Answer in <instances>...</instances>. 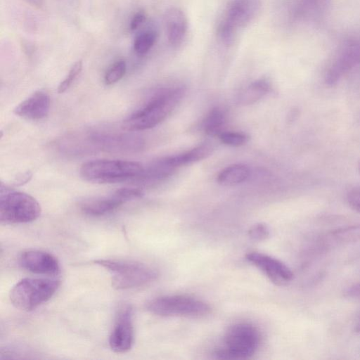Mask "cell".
<instances>
[{"instance_id":"6da1fadb","label":"cell","mask_w":360,"mask_h":360,"mask_svg":"<svg viewBox=\"0 0 360 360\" xmlns=\"http://www.w3.org/2000/svg\"><path fill=\"white\" fill-rule=\"evenodd\" d=\"M184 93L183 88L162 89L157 92L143 106L127 118L124 122V128L141 131L155 127L170 114Z\"/></svg>"},{"instance_id":"7a4b0ae2","label":"cell","mask_w":360,"mask_h":360,"mask_svg":"<svg viewBox=\"0 0 360 360\" xmlns=\"http://www.w3.org/2000/svg\"><path fill=\"white\" fill-rule=\"evenodd\" d=\"M94 264L106 269L111 277L112 286L126 290L148 285L155 281L158 271L152 266L140 262L121 259H98Z\"/></svg>"},{"instance_id":"3957f363","label":"cell","mask_w":360,"mask_h":360,"mask_svg":"<svg viewBox=\"0 0 360 360\" xmlns=\"http://www.w3.org/2000/svg\"><path fill=\"white\" fill-rule=\"evenodd\" d=\"M144 170L137 162L120 160H95L84 163L80 176L86 181L108 184L135 179Z\"/></svg>"},{"instance_id":"277c9868","label":"cell","mask_w":360,"mask_h":360,"mask_svg":"<svg viewBox=\"0 0 360 360\" xmlns=\"http://www.w3.org/2000/svg\"><path fill=\"white\" fill-rule=\"evenodd\" d=\"M259 330L249 323H238L226 331L223 344L215 350L216 358L245 359L256 352L260 344Z\"/></svg>"},{"instance_id":"5b68a950","label":"cell","mask_w":360,"mask_h":360,"mask_svg":"<svg viewBox=\"0 0 360 360\" xmlns=\"http://www.w3.org/2000/svg\"><path fill=\"white\" fill-rule=\"evenodd\" d=\"M0 220L4 224H24L36 220L41 209L30 195L16 191L1 184Z\"/></svg>"},{"instance_id":"8992f818","label":"cell","mask_w":360,"mask_h":360,"mask_svg":"<svg viewBox=\"0 0 360 360\" xmlns=\"http://www.w3.org/2000/svg\"><path fill=\"white\" fill-rule=\"evenodd\" d=\"M59 285L55 279L25 278L13 286L9 298L16 308L30 311L50 300Z\"/></svg>"},{"instance_id":"52a82bcc","label":"cell","mask_w":360,"mask_h":360,"mask_svg":"<svg viewBox=\"0 0 360 360\" xmlns=\"http://www.w3.org/2000/svg\"><path fill=\"white\" fill-rule=\"evenodd\" d=\"M150 313L160 316L199 318L208 315L210 307L204 301L185 295H171L155 297L146 304Z\"/></svg>"},{"instance_id":"ba28073f","label":"cell","mask_w":360,"mask_h":360,"mask_svg":"<svg viewBox=\"0 0 360 360\" xmlns=\"http://www.w3.org/2000/svg\"><path fill=\"white\" fill-rule=\"evenodd\" d=\"M260 6V0H232L218 25L217 34L221 41L231 43L237 32L255 18Z\"/></svg>"},{"instance_id":"9c48e42d","label":"cell","mask_w":360,"mask_h":360,"mask_svg":"<svg viewBox=\"0 0 360 360\" xmlns=\"http://www.w3.org/2000/svg\"><path fill=\"white\" fill-rule=\"evenodd\" d=\"M360 65V37L345 40L329 62L324 81L329 86L336 84L346 75Z\"/></svg>"},{"instance_id":"30bf717a","label":"cell","mask_w":360,"mask_h":360,"mask_svg":"<svg viewBox=\"0 0 360 360\" xmlns=\"http://www.w3.org/2000/svg\"><path fill=\"white\" fill-rule=\"evenodd\" d=\"M134 341L133 309L131 305L124 304L118 309L109 345L114 352L122 354L131 349Z\"/></svg>"},{"instance_id":"8fae6325","label":"cell","mask_w":360,"mask_h":360,"mask_svg":"<svg viewBox=\"0 0 360 360\" xmlns=\"http://www.w3.org/2000/svg\"><path fill=\"white\" fill-rule=\"evenodd\" d=\"M245 258L276 285H286L294 278L292 271L286 264L270 255L250 252L245 255Z\"/></svg>"},{"instance_id":"7c38bea8","label":"cell","mask_w":360,"mask_h":360,"mask_svg":"<svg viewBox=\"0 0 360 360\" xmlns=\"http://www.w3.org/2000/svg\"><path fill=\"white\" fill-rule=\"evenodd\" d=\"M328 4L329 0H288V18L293 23L316 22L324 17Z\"/></svg>"},{"instance_id":"4fadbf2b","label":"cell","mask_w":360,"mask_h":360,"mask_svg":"<svg viewBox=\"0 0 360 360\" xmlns=\"http://www.w3.org/2000/svg\"><path fill=\"white\" fill-rule=\"evenodd\" d=\"M19 263L23 269L37 274L56 275L60 271L59 262L54 255L39 250L23 252Z\"/></svg>"},{"instance_id":"5bb4252c","label":"cell","mask_w":360,"mask_h":360,"mask_svg":"<svg viewBox=\"0 0 360 360\" xmlns=\"http://www.w3.org/2000/svg\"><path fill=\"white\" fill-rule=\"evenodd\" d=\"M50 108V97L41 90L37 91L20 103L13 110L15 115L31 120L44 118Z\"/></svg>"},{"instance_id":"9a60e30c","label":"cell","mask_w":360,"mask_h":360,"mask_svg":"<svg viewBox=\"0 0 360 360\" xmlns=\"http://www.w3.org/2000/svg\"><path fill=\"white\" fill-rule=\"evenodd\" d=\"M92 144L108 150L131 151L141 148L143 142L139 137L132 135L93 134L89 138Z\"/></svg>"},{"instance_id":"2e32d148","label":"cell","mask_w":360,"mask_h":360,"mask_svg":"<svg viewBox=\"0 0 360 360\" xmlns=\"http://www.w3.org/2000/svg\"><path fill=\"white\" fill-rule=\"evenodd\" d=\"M166 33L172 46L180 45L186 37L188 21L185 13L179 8H171L165 15Z\"/></svg>"},{"instance_id":"e0dca14e","label":"cell","mask_w":360,"mask_h":360,"mask_svg":"<svg viewBox=\"0 0 360 360\" xmlns=\"http://www.w3.org/2000/svg\"><path fill=\"white\" fill-rule=\"evenodd\" d=\"M127 200L116 191L112 195L88 200L81 205L82 211L86 215L100 217L111 213Z\"/></svg>"},{"instance_id":"ac0fdd59","label":"cell","mask_w":360,"mask_h":360,"mask_svg":"<svg viewBox=\"0 0 360 360\" xmlns=\"http://www.w3.org/2000/svg\"><path fill=\"white\" fill-rule=\"evenodd\" d=\"M214 150L210 142H205L195 148L178 155L164 158L166 163L173 169L174 168L202 160L210 156Z\"/></svg>"},{"instance_id":"d6986e66","label":"cell","mask_w":360,"mask_h":360,"mask_svg":"<svg viewBox=\"0 0 360 360\" xmlns=\"http://www.w3.org/2000/svg\"><path fill=\"white\" fill-rule=\"evenodd\" d=\"M250 169L242 164L230 165L217 176V182L222 186H234L245 181L250 176Z\"/></svg>"},{"instance_id":"ffe728a7","label":"cell","mask_w":360,"mask_h":360,"mask_svg":"<svg viewBox=\"0 0 360 360\" xmlns=\"http://www.w3.org/2000/svg\"><path fill=\"white\" fill-rule=\"evenodd\" d=\"M270 85L265 79H258L248 86L239 95L242 105H251L261 99L269 90Z\"/></svg>"},{"instance_id":"44dd1931","label":"cell","mask_w":360,"mask_h":360,"mask_svg":"<svg viewBox=\"0 0 360 360\" xmlns=\"http://www.w3.org/2000/svg\"><path fill=\"white\" fill-rule=\"evenodd\" d=\"M158 32L153 28H148L139 33L134 41V50L139 56L148 53L155 45Z\"/></svg>"},{"instance_id":"7402d4cb","label":"cell","mask_w":360,"mask_h":360,"mask_svg":"<svg viewBox=\"0 0 360 360\" xmlns=\"http://www.w3.org/2000/svg\"><path fill=\"white\" fill-rule=\"evenodd\" d=\"M226 120L224 111L219 108H213L205 117L203 122L205 132L210 136H218Z\"/></svg>"},{"instance_id":"603a6c76","label":"cell","mask_w":360,"mask_h":360,"mask_svg":"<svg viewBox=\"0 0 360 360\" xmlns=\"http://www.w3.org/2000/svg\"><path fill=\"white\" fill-rule=\"evenodd\" d=\"M330 237L338 243H349L360 238V225L352 226L333 231Z\"/></svg>"},{"instance_id":"cb8c5ba5","label":"cell","mask_w":360,"mask_h":360,"mask_svg":"<svg viewBox=\"0 0 360 360\" xmlns=\"http://www.w3.org/2000/svg\"><path fill=\"white\" fill-rule=\"evenodd\" d=\"M127 65L124 60H118L112 64L106 71L104 80L108 85L113 84L120 80L124 75Z\"/></svg>"},{"instance_id":"d4e9b609","label":"cell","mask_w":360,"mask_h":360,"mask_svg":"<svg viewBox=\"0 0 360 360\" xmlns=\"http://www.w3.org/2000/svg\"><path fill=\"white\" fill-rule=\"evenodd\" d=\"M218 137L221 143L235 147L244 145L249 139L245 134L233 131L221 132Z\"/></svg>"},{"instance_id":"484cf974","label":"cell","mask_w":360,"mask_h":360,"mask_svg":"<svg viewBox=\"0 0 360 360\" xmlns=\"http://www.w3.org/2000/svg\"><path fill=\"white\" fill-rule=\"evenodd\" d=\"M82 70V62L79 60L72 65L66 77L60 83L58 86V92L59 94L65 92L79 75Z\"/></svg>"},{"instance_id":"4316f807","label":"cell","mask_w":360,"mask_h":360,"mask_svg":"<svg viewBox=\"0 0 360 360\" xmlns=\"http://www.w3.org/2000/svg\"><path fill=\"white\" fill-rule=\"evenodd\" d=\"M248 235L253 240L262 241L269 236V229L266 224H256L250 229Z\"/></svg>"},{"instance_id":"83f0119b","label":"cell","mask_w":360,"mask_h":360,"mask_svg":"<svg viewBox=\"0 0 360 360\" xmlns=\"http://www.w3.org/2000/svg\"><path fill=\"white\" fill-rule=\"evenodd\" d=\"M346 200L349 207L360 213V186L349 190L346 195Z\"/></svg>"},{"instance_id":"f1b7e54d","label":"cell","mask_w":360,"mask_h":360,"mask_svg":"<svg viewBox=\"0 0 360 360\" xmlns=\"http://www.w3.org/2000/svg\"><path fill=\"white\" fill-rule=\"evenodd\" d=\"M146 18V13L143 11L136 12L130 21L129 29L131 31L137 30L145 22Z\"/></svg>"},{"instance_id":"f546056e","label":"cell","mask_w":360,"mask_h":360,"mask_svg":"<svg viewBox=\"0 0 360 360\" xmlns=\"http://www.w3.org/2000/svg\"><path fill=\"white\" fill-rule=\"evenodd\" d=\"M345 296L349 299L360 301V283L348 288L345 292Z\"/></svg>"},{"instance_id":"4dcf8cb0","label":"cell","mask_w":360,"mask_h":360,"mask_svg":"<svg viewBox=\"0 0 360 360\" xmlns=\"http://www.w3.org/2000/svg\"><path fill=\"white\" fill-rule=\"evenodd\" d=\"M30 5L35 7H41L43 4V0H25Z\"/></svg>"},{"instance_id":"1f68e13d","label":"cell","mask_w":360,"mask_h":360,"mask_svg":"<svg viewBox=\"0 0 360 360\" xmlns=\"http://www.w3.org/2000/svg\"><path fill=\"white\" fill-rule=\"evenodd\" d=\"M355 330H356V332H360V319H359V320L358 321V323H357V324H356V326Z\"/></svg>"},{"instance_id":"d6a6232c","label":"cell","mask_w":360,"mask_h":360,"mask_svg":"<svg viewBox=\"0 0 360 360\" xmlns=\"http://www.w3.org/2000/svg\"><path fill=\"white\" fill-rule=\"evenodd\" d=\"M357 169H358V172H359V174H360V160H359V163H358Z\"/></svg>"}]
</instances>
